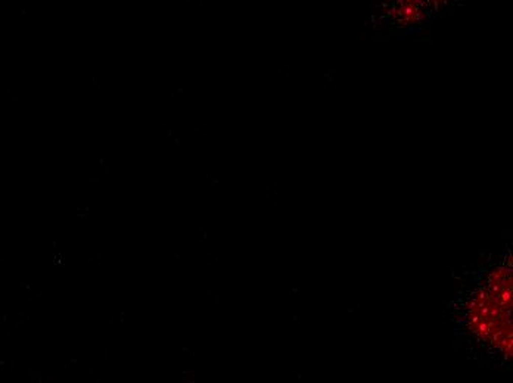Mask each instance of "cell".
<instances>
[{"mask_svg": "<svg viewBox=\"0 0 513 383\" xmlns=\"http://www.w3.org/2000/svg\"><path fill=\"white\" fill-rule=\"evenodd\" d=\"M513 279L512 258L484 270L460 307V326L469 339L488 354L510 363Z\"/></svg>", "mask_w": 513, "mask_h": 383, "instance_id": "cell-1", "label": "cell"}, {"mask_svg": "<svg viewBox=\"0 0 513 383\" xmlns=\"http://www.w3.org/2000/svg\"><path fill=\"white\" fill-rule=\"evenodd\" d=\"M446 0H391V8L386 11L392 22L401 27L419 24L433 14Z\"/></svg>", "mask_w": 513, "mask_h": 383, "instance_id": "cell-2", "label": "cell"}]
</instances>
